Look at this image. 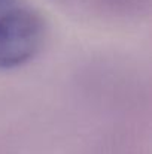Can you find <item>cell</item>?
<instances>
[{"label": "cell", "instance_id": "1", "mask_svg": "<svg viewBox=\"0 0 152 154\" xmlns=\"http://www.w3.org/2000/svg\"><path fill=\"white\" fill-rule=\"evenodd\" d=\"M45 41V23L30 9H12L0 17V69L30 61Z\"/></svg>", "mask_w": 152, "mask_h": 154}, {"label": "cell", "instance_id": "2", "mask_svg": "<svg viewBox=\"0 0 152 154\" xmlns=\"http://www.w3.org/2000/svg\"><path fill=\"white\" fill-rule=\"evenodd\" d=\"M10 0H0V6H4V5H7Z\"/></svg>", "mask_w": 152, "mask_h": 154}]
</instances>
